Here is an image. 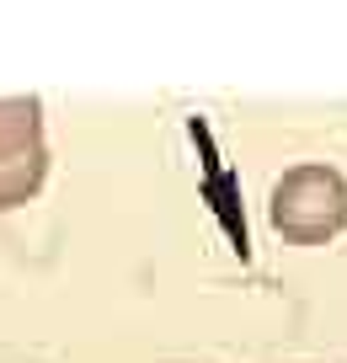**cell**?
Returning a JSON list of instances; mask_svg holds the SVG:
<instances>
[{"label": "cell", "instance_id": "1", "mask_svg": "<svg viewBox=\"0 0 347 363\" xmlns=\"http://www.w3.org/2000/svg\"><path fill=\"white\" fill-rule=\"evenodd\" d=\"M268 219L294 246H326L347 225V182L331 166H294L272 187Z\"/></svg>", "mask_w": 347, "mask_h": 363}, {"label": "cell", "instance_id": "2", "mask_svg": "<svg viewBox=\"0 0 347 363\" xmlns=\"http://www.w3.org/2000/svg\"><path fill=\"white\" fill-rule=\"evenodd\" d=\"M48 177L43 102L38 96H0V214L38 198Z\"/></svg>", "mask_w": 347, "mask_h": 363}]
</instances>
